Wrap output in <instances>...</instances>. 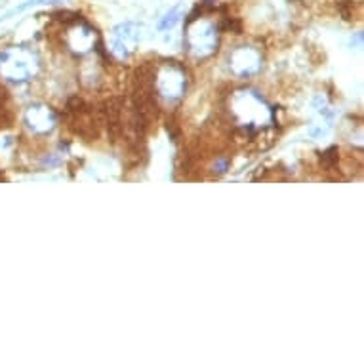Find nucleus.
<instances>
[{
	"label": "nucleus",
	"instance_id": "nucleus-1",
	"mask_svg": "<svg viewBox=\"0 0 364 364\" xmlns=\"http://www.w3.org/2000/svg\"><path fill=\"white\" fill-rule=\"evenodd\" d=\"M38 60L33 52L25 48H10L0 54V75L12 82H23L35 77Z\"/></svg>",
	"mask_w": 364,
	"mask_h": 364
},
{
	"label": "nucleus",
	"instance_id": "nucleus-2",
	"mask_svg": "<svg viewBox=\"0 0 364 364\" xmlns=\"http://www.w3.org/2000/svg\"><path fill=\"white\" fill-rule=\"evenodd\" d=\"M187 38L193 52H197L198 55H208L214 52L218 44V29L210 21L191 18L187 25Z\"/></svg>",
	"mask_w": 364,
	"mask_h": 364
},
{
	"label": "nucleus",
	"instance_id": "nucleus-3",
	"mask_svg": "<svg viewBox=\"0 0 364 364\" xmlns=\"http://www.w3.org/2000/svg\"><path fill=\"white\" fill-rule=\"evenodd\" d=\"M138 27L132 23L120 25L119 29H114L113 35V52L119 58H128L136 48V42H138Z\"/></svg>",
	"mask_w": 364,
	"mask_h": 364
},
{
	"label": "nucleus",
	"instance_id": "nucleus-4",
	"mask_svg": "<svg viewBox=\"0 0 364 364\" xmlns=\"http://www.w3.org/2000/svg\"><path fill=\"white\" fill-rule=\"evenodd\" d=\"M25 122L29 124L31 130L50 132L55 124V114L48 107H31L29 113L25 114Z\"/></svg>",
	"mask_w": 364,
	"mask_h": 364
},
{
	"label": "nucleus",
	"instance_id": "nucleus-5",
	"mask_svg": "<svg viewBox=\"0 0 364 364\" xmlns=\"http://www.w3.org/2000/svg\"><path fill=\"white\" fill-rule=\"evenodd\" d=\"M179 19V8H173L172 12L168 14L166 18L162 19L161 23V29H168V27H173V23Z\"/></svg>",
	"mask_w": 364,
	"mask_h": 364
},
{
	"label": "nucleus",
	"instance_id": "nucleus-6",
	"mask_svg": "<svg viewBox=\"0 0 364 364\" xmlns=\"http://www.w3.org/2000/svg\"><path fill=\"white\" fill-rule=\"evenodd\" d=\"M6 92L0 88V124L4 122V119H6V103H4V100H6V96H4Z\"/></svg>",
	"mask_w": 364,
	"mask_h": 364
}]
</instances>
